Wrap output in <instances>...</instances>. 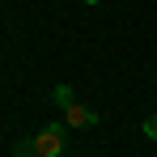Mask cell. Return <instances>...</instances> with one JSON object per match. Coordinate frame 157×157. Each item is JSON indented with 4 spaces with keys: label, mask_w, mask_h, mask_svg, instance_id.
Returning a JSON list of instances; mask_svg holds the SVG:
<instances>
[{
    "label": "cell",
    "mask_w": 157,
    "mask_h": 157,
    "mask_svg": "<svg viewBox=\"0 0 157 157\" xmlns=\"http://www.w3.org/2000/svg\"><path fill=\"white\" fill-rule=\"evenodd\" d=\"M64 144H68V128L64 123H47L38 136L17 144V157H64Z\"/></svg>",
    "instance_id": "1"
},
{
    "label": "cell",
    "mask_w": 157,
    "mask_h": 157,
    "mask_svg": "<svg viewBox=\"0 0 157 157\" xmlns=\"http://www.w3.org/2000/svg\"><path fill=\"white\" fill-rule=\"evenodd\" d=\"M64 110H68V128H98V115H94V110H89V106H81V102H72V106H64Z\"/></svg>",
    "instance_id": "2"
},
{
    "label": "cell",
    "mask_w": 157,
    "mask_h": 157,
    "mask_svg": "<svg viewBox=\"0 0 157 157\" xmlns=\"http://www.w3.org/2000/svg\"><path fill=\"white\" fill-rule=\"evenodd\" d=\"M55 102H59V106H72V85H55Z\"/></svg>",
    "instance_id": "3"
},
{
    "label": "cell",
    "mask_w": 157,
    "mask_h": 157,
    "mask_svg": "<svg viewBox=\"0 0 157 157\" xmlns=\"http://www.w3.org/2000/svg\"><path fill=\"white\" fill-rule=\"evenodd\" d=\"M144 136H149V140H157V115H149V119H144Z\"/></svg>",
    "instance_id": "4"
},
{
    "label": "cell",
    "mask_w": 157,
    "mask_h": 157,
    "mask_svg": "<svg viewBox=\"0 0 157 157\" xmlns=\"http://www.w3.org/2000/svg\"><path fill=\"white\" fill-rule=\"evenodd\" d=\"M85 4H102V0H85Z\"/></svg>",
    "instance_id": "5"
},
{
    "label": "cell",
    "mask_w": 157,
    "mask_h": 157,
    "mask_svg": "<svg viewBox=\"0 0 157 157\" xmlns=\"http://www.w3.org/2000/svg\"><path fill=\"white\" fill-rule=\"evenodd\" d=\"M64 157H68V153H64Z\"/></svg>",
    "instance_id": "6"
}]
</instances>
